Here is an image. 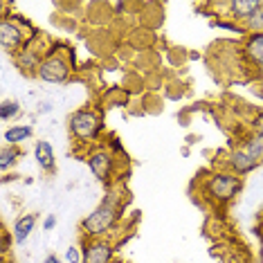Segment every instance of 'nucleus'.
<instances>
[{
    "label": "nucleus",
    "instance_id": "obj_8",
    "mask_svg": "<svg viewBox=\"0 0 263 263\" xmlns=\"http://www.w3.org/2000/svg\"><path fill=\"white\" fill-rule=\"evenodd\" d=\"M227 166H230V171L234 173V176L241 178V176H245V173L254 171L256 166H259V162H256L254 158H250L243 148H234V151L227 155Z\"/></svg>",
    "mask_w": 263,
    "mask_h": 263
},
{
    "label": "nucleus",
    "instance_id": "obj_11",
    "mask_svg": "<svg viewBox=\"0 0 263 263\" xmlns=\"http://www.w3.org/2000/svg\"><path fill=\"white\" fill-rule=\"evenodd\" d=\"M34 158H36V162H39V166L43 171L54 169V148H52L50 142L39 140L36 146H34Z\"/></svg>",
    "mask_w": 263,
    "mask_h": 263
},
{
    "label": "nucleus",
    "instance_id": "obj_24",
    "mask_svg": "<svg viewBox=\"0 0 263 263\" xmlns=\"http://www.w3.org/2000/svg\"><path fill=\"white\" fill-rule=\"evenodd\" d=\"M259 72H261V77H263V65H259Z\"/></svg>",
    "mask_w": 263,
    "mask_h": 263
},
{
    "label": "nucleus",
    "instance_id": "obj_21",
    "mask_svg": "<svg viewBox=\"0 0 263 263\" xmlns=\"http://www.w3.org/2000/svg\"><path fill=\"white\" fill-rule=\"evenodd\" d=\"M7 250H9V234L3 232V252H7Z\"/></svg>",
    "mask_w": 263,
    "mask_h": 263
},
{
    "label": "nucleus",
    "instance_id": "obj_15",
    "mask_svg": "<svg viewBox=\"0 0 263 263\" xmlns=\"http://www.w3.org/2000/svg\"><path fill=\"white\" fill-rule=\"evenodd\" d=\"M18 158H21V148L18 146L5 144L3 148H0V169L7 171L9 166H14L16 162H18Z\"/></svg>",
    "mask_w": 263,
    "mask_h": 263
},
{
    "label": "nucleus",
    "instance_id": "obj_14",
    "mask_svg": "<svg viewBox=\"0 0 263 263\" xmlns=\"http://www.w3.org/2000/svg\"><path fill=\"white\" fill-rule=\"evenodd\" d=\"M241 148L250 155V158H254L256 162L261 164V162H263V133H261V130H256V133L250 137V140L243 142Z\"/></svg>",
    "mask_w": 263,
    "mask_h": 263
},
{
    "label": "nucleus",
    "instance_id": "obj_6",
    "mask_svg": "<svg viewBox=\"0 0 263 263\" xmlns=\"http://www.w3.org/2000/svg\"><path fill=\"white\" fill-rule=\"evenodd\" d=\"M81 254H83V263H110L115 248L104 238H86Z\"/></svg>",
    "mask_w": 263,
    "mask_h": 263
},
{
    "label": "nucleus",
    "instance_id": "obj_20",
    "mask_svg": "<svg viewBox=\"0 0 263 263\" xmlns=\"http://www.w3.org/2000/svg\"><path fill=\"white\" fill-rule=\"evenodd\" d=\"M54 225H57V216H47V218H45V223H43L45 230H52Z\"/></svg>",
    "mask_w": 263,
    "mask_h": 263
},
{
    "label": "nucleus",
    "instance_id": "obj_3",
    "mask_svg": "<svg viewBox=\"0 0 263 263\" xmlns=\"http://www.w3.org/2000/svg\"><path fill=\"white\" fill-rule=\"evenodd\" d=\"M68 126H70V130H72V135L77 137V140L90 142V140H95V137L99 135L101 119L95 115L92 110H77V112L70 115Z\"/></svg>",
    "mask_w": 263,
    "mask_h": 263
},
{
    "label": "nucleus",
    "instance_id": "obj_10",
    "mask_svg": "<svg viewBox=\"0 0 263 263\" xmlns=\"http://www.w3.org/2000/svg\"><path fill=\"white\" fill-rule=\"evenodd\" d=\"M34 227H36V214H25V216H21L14 223V232H11L14 243H18V245L25 243L27 236L34 232Z\"/></svg>",
    "mask_w": 263,
    "mask_h": 263
},
{
    "label": "nucleus",
    "instance_id": "obj_5",
    "mask_svg": "<svg viewBox=\"0 0 263 263\" xmlns=\"http://www.w3.org/2000/svg\"><path fill=\"white\" fill-rule=\"evenodd\" d=\"M27 36H29V34L23 32V23L21 21L3 18V23H0V43H3V47L7 52L21 50Z\"/></svg>",
    "mask_w": 263,
    "mask_h": 263
},
{
    "label": "nucleus",
    "instance_id": "obj_19",
    "mask_svg": "<svg viewBox=\"0 0 263 263\" xmlns=\"http://www.w3.org/2000/svg\"><path fill=\"white\" fill-rule=\"evenodd\" d=\"M65 261L68 263H83V254H79V250L77 248H68V252H65Z\"/></svg>",
    "mask_w": 263,
    "mask_h": 263
},
{
    "label": "nucleus",
    "instance_id": "obj_18",
    "mask_svg": "<svg viewBox=\"0 0 263 263\" xmlns=\"http://www.w3.org/2000/svg\"><path fill=\"white\" fill-rule=\"evenodd\" d=\"M212 27H220V29H227V32H234V34H245V27H238L236 23H223V21H212Z\"/></svg>",
    "mask_w": 263,
    "mask_h": 263
},
{
    "label": "nucleus",
    "instance_id": "obj_13",
    "mask_svg": "<svg viewBox=\"0 0 263 263\" xmlns=\"http://www.w3.org/2000/svg\"><path fill=\"white\" fill-rule=\"evenodd\" d=\"M34 135V130L32 126H11L7 128L3 133V140H5V144H11V146H18L21 142H25L29 140V137Z\"/></svg>",
    "mask_w": 263,
    "mask_h": 263
},
{
    "label": "nucleus",
    "instance_id": "obj_4",
    "mask_svg": "<svg viewBox=\"0 0 263 263\" xmlns=\"http://www.w3.org/2000/svg\"><path fill=\"white\" fill-rule=\"evenodd\" d=\"M36 74H39V79H43L47 83H61V81H65L70 77V65H68V61H65L63 57L50 54V57H45L43 61H41Z\"/></svg>",
    "mask_w": 263,
    "mask_h": 263
},
{
    "label": "nucleus",
    "instance_id": "obj_22",
    "mask_svg": "<svg viewBox=\"0 0 263 263\" xmlns=\"http://www.w3.org/2000/svg\"><path fill=\"white\" fill-rule=\"evenodd\" d=\"M254 128H256V130H261V133H263V115H259V117L254 119Z\"/></svg>",
    "mask_w": 263,
    "mask_h": 263
},
{
    "label": "nucleus",
    "instance_id": "obj_2",
    "mask_svg": "<svg viewBox=\"0 0 263 263\" xmlns=\"http://www.w3.org/2000/svg\"><path fill=\"white\" fill-rule=\"evenodd\" d=\"M243 189V180L238 176H234L232 171H223L216 173L207 180V191L209 196H214L218 202H227L234 196H238V191Z\"/></svg>",
    "mask_w": 263,
    "mask_h": 263
},
{
    "label": "nucleus",
    "instance_id": "obj_23",
    "mask_svg": "<svg viewBox=\"0 0 263 263\" xmlns=\"http://www.w3.org/2000/svg\"><path fill=\"white\" fill-rule=\"evenodd\" d=\"M43 263H61V259H59L57 254H50V256H45V261Z\"/></svg>",
    "mask_w": 263,
    "mask_h": 263
},
{
    "label": "nucleus",
    "instance_id": "obj_16",
    "mask_svg": "<svg viewBox=\"0 0 263 263\" xmlns=\"http://www.w3.org/2000/svg\"><path fill=\"white\" fill-rule=\"evenodd\" d=\"M21 115V104L18 101H3V106H0V117H3V122H9V119L18 117Z\"/></svg>",
    "mask_w": 263,
    "mask_h": 263
},
{
    "label": "nucleus",
    "instance_id": "obj_1",
    "mask_svg": "<svg viewBox=\"0 0 263 263\" xmlns=\"http://www.w3.org/2000/svg\"><path fill=\"white\" fill-rule=\"evenodd\" d=\"M117 216H119V198L117 194H110L108 198H104L95 207L90 216L81 220V232L88 238H101L106 232H110L115 227Z\"/></svg>",
    "mask_w": 263,
    "mask_h": 263
},
{
    "label": "nucleus",
    "instance_id": "obj_9",
    "mask_svg": "<svg viewBox=\"0 0 263 263\" xmlns=\"http://www.w3.org/2000/svg\"><path fill=\"white\" fill-rule=\"evenodd\" d=\"M261 7H263V3H259V0H232V3H227L230 16L232 18H236V21L252 18Z\"/></svg>",
    "mask_w": 263,
    "mask_h": 263
},
{
    "label": "nucleus",
    "instance_id": "obj_12",
    "mask_svg": "<svg viewBox=\"0 0 263 263\" xmlns=\"http://www.w3.org/2000/svg\"><path fill=\"white\" fill-rule=\"evenodd\" d=\"M245 57L250 61H254L256 65H263V32L259 34H250V39L245 41Z\"/></svg>",
    "mask_w": 263,
    "mask_h": 263
},
{
    "label": "nucleus",
    "instance_id": "obj_7",
    "mask_svg": "<svg viewBox=\"0 0 263 263\" xmlns=\"http://www.w3.org/2000/svg\"><path fill=\"white\" fill-rule=\"evenodd\" d=\"M88 166H90V171L95 173V178L101 182H108L112 178V171H115V158H112V153L108 148H99V151H95L88 155Z\"/></svg>",
    "mask_w": 263,
    "mask_h": 263
},
{
    "label": "nucleus",
    "instance_id": "obj_17",
    "mask_svg": "<svg viewBox=\"0 0 263 263\" xmlns=\"http://www.w3.org/2000/svg\"><path fill=\"white\" fill-rule=\"evenodd\" d=\"M245 29H252L254 34H259V32H263V7L256 11V14L252 16V18H248L245 21Z\"/></svg>",
    "mask_w": 263,
    "mask_h": 263
}]
</instances>
